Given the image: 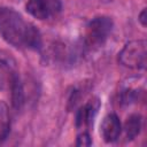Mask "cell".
Returning <instances> with one entry per match:
<instances>
[{"mask_svg": "<svg viewBox=\"0 0 147 147\" xmlns=\"http://www.w3.org/2000/svg\"><path fill=\"white\" fill-rule=\"evenodd\" d=\"M0 34L16 48L37 51L41 47L40 31L13 8L0 7Z\"/></svg>", "mask_w": 147, "mask_h": 147, "instance_id": "1", "label": "cell"}, {"mask_svg": "<svg viewBox=\"0 0 147 147\" xmlns=\"http://www.w3.org/2000/svg\"><path fill=\"white\" fill-rule=\"evenodd\" d=\"M147 44L142 39L131 40L118 53V62L130 69L141 70L146 68Z\"/></svg>", "mask_w": 147, "mask_h": 147, "instance_id": "2", "label": "cell"}, {"mask_svg": "<svg viewBox=\"0 0 147 147\" xmlns=\"http://www.w3.org/2000/svg\"><path fill=\"white\" fill-rule=\"evenodd\" d=\"M113 30V21L107 16L94 17L86 26L85 41L90 48L101 47Z\"/></svg>", "mask_w": 147, "mask_h": 147, "instance_id": "3", "label": "cell"}, {"mask_svg": "<svg viewBox=\"0 0 147 147\" xmlns=\"http://www.w3.org/2000/svg\"><path fill=\"white\" fill-rule=\"evenodd\" d=\"M26 11L37 20H46L59 14L62 9L61 0H28Z\"/></svg>", "mask_w": 147, "mask_h": 147, "instance_id": "4", "label": "cell"}, {"mask_svg": "<svg viewBox=\"0 0 147 147\" xmlns=\"http://www.w3.org/2000/svg\"><path fill=\"white\" fill-rule=\"evenodd\" d=\"M17 77L20 76L17 72L16 61L9 53L0 51V91L10 90Z\"/></svg>", "mask_w": 147, "mask_h": 147, "instance_id": "5", "label": "cell"}, {"mask_svg": "<svg viewBox=\"0 0 147 147\" xmlns=\"http://www.w3.org/2000/svg\"><path fill=\"white\" fill-rule=\"evenodd\" d=\"M99 107H100V102L98 101V99L91 100L84 106H82L76 113V121H75L76 127L78 130L87 131L93 125Z\"/></svg>", "mask_w": 147, "mask_h": 147, "instance_id": "6", "label": "cell"}, {"mask_svg": "<svg viewBox=\"0 0 147 147\" xmlns=\"http://www.w3.org/2000/svg\"><path fill=\"white\" fill-rule=\"evenodd\" d=\"M121 132H122V123L118 116L114 113L106 115L100 126V133L103 140L108 144L115 142L119 138Z\"/></svg>", "mask_w": 147, "mask_h": 147, "instance_id": "7", "label": "cell"}, {"mask_svg": "<svg viewBox=\"0 0 147 147\" xmlns=\"http://www.w3.org/2000/svg\"><path fill=\"white\" fill-rule=\"evenodd\" d=\"M141 129V116L138 114L130 115L124 124V132L127 140L134 139L139 133Z\"/></svg>", "mask_w": 147, "mask_h": 147, "instance_id": "8", "label": "cell"}, {"mask_svg": "<svg viewBox=\"0 0 147 147\" xmlns=\"http://www.w3.org/2000/svg\"><path fill=\"white\" fill-rule=\"evenodd\" d=\"M10 131V115L8 106L0 101V144L5 141Z\"/></svg>", "mask_w": 147, "mask_h": 147, "instance_id": "9", "label": "cell"}, {"mask_svg": "<svg viewBox=\"0 0 147 147\" xmlns=\"http://www.w3.org/2000/svg\"><path fill=\"white\" fill-rule=\"evenodd\" d=\"M9 91L11 94V105H13L14 109H16V110L21 109L24 103V91H23V86H22L20 77H17L15 79V82L13 83Z\"/></svg>", "mask_w": 147, "mask_h": 147, "instance_id": "10", "label": "cell"}, {"mask_svg": "<svg viewBox=\"0 0 147 147\" xmlns=\"http://www.w3.org/2000/svg\"><path fill=\"white\" fill-rule=\"evenodd\" d=\"M92 144V140H91V136L87 131H83L78 134L77 137V141H76V145L77 146H90Z\"/></svg>", "mask_w": 147, "mask_h": 147, "instance_id": "11", "label": "cell"}, {"mask_svg": "<svg viewBox=\"0 0 147 147\" xmlns=\"http://www.w3.org/2000/svg\"><path fill=\"white\" fill-rule=\"evenodd\" d=\"M139 22L142 24V26H146L147 24V18H146V8L142 9V11L139 14Z\"/></svg>", "mask_w": 147, "mask_h": 147, "instance_id": "12", "label": "cell"}]
</instances>
